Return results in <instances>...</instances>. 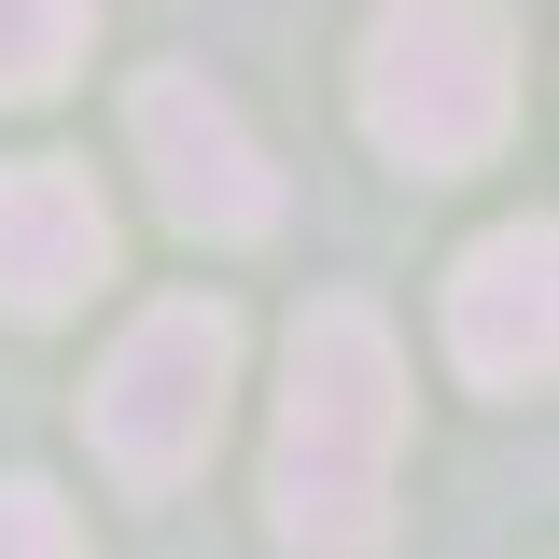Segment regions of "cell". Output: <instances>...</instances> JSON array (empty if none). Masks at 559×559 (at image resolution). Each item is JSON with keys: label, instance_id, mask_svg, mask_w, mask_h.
<instances>
[{"label": "cell", "instance_id": "5", "mask_svg": "<svg viewBox=\"0 0 559 559\" xmlns=\"http://www.w3.org/2000/svg\"><path fill=\"white\" fill-rule=\"evenodd\" d=\"M448 349H462L476 392H546V364H559V238H546V210L532 224H489L476 252H462V280H448Z\"/></svg>", "mask_w": 559, "mask_h": 559}, {"label": "cell", "instance_id": "1", "mask_svg": "<svg viewBox=\"0 0 559 559\" xmlns=\"http://www.w3.org/2000/svg\"><path fill=\"white\" fill-rule=\"evenodd\" d=\"M392 433H406V349L364 294H322L294 322L266 433V518L294 559H378L392 546Z\"/></svg>", "mask_w": 559, "mask_h": 559}, {"label": "cell", "instance_id": "3", "mask_svg": "<svg viewBox=\"0 0 559 559\" xmlns=\"http://www.w3.org/2000/svg\"><path fill=\"white\" fill-rule=\"evenodd\" d=\"M224 392H238V322H224L210 294L140 308L127 336H112V364H98V392H84L98 462L140 476V489H182L210 462V433H224Z\"/></svg>", "mask_w": 559, "mask_h": 559}, {"label": "cell", "instance_id": "4", "mask_svg": "<svg viewBox=\"0 0 559 559\" xmlns=\"http://www.w3.org/2000/svg\"><path fill=\"white\" fill-rule=\"evenodd\" d=\"M127 140H140L154 210L182 238H266L280 224V168H266V140L238 127V98L210 70H140L127 84Z\"/></svg>", "mask_w": 559, "mask_h": 559}, {"label": "cell", "instance_id": "7", "mask_svg": "<svg viewBox=\"0 0 559 559\" xmlns=\"http://www.w3.org/2000/svg\"><path fill=\"white\" fill-rule=\"evenodd\" d=\"M84 28H98V0H0V112L14 98H57L70 57H84Z\"/></svg>", "mask_w": 559, "mask_h": 559}, {"label": "cell", "instance_id": "8", "mask_svg": "<svg viewBox=\"0 0 559 559\" xmlns=\"http://www.w3.org/2000/svg\"><path fill=\"white\" fill-rule=\"evenodd\" d=\"M0 559H84V532L43 476H0Z\"/></svg>", "mask_w": 559, "mask_h": 559}, {"label": "cell", "instance_id": "6", "mask_svg": "<svg viewBox=\"0 0 559 559\" xmlns=\"http://www.w3.org/2000/svg\"><path fill=\"white\" fill-rule=\"evenodd\" d=\"M98 280H112V210H98V182L57 168V154L0 168V308L14 322H57Z\"/></svg>", "mask_w": 559, "mask_h": 559}, {"label": "cell", "instance_id": "2", "mask_svg": "<svg viewBox=\"0 0 559 559\" xmlns=\"http://www.w3.org/2000/svg\"><path fill=\"white\" fill-rule=\"evenodd\" d=\"M349 98H364V140L392 168L448 182V168H489L518 127V43H503L489 0H378Z\"/></svg>", "mask_w": 559, "mask_h": 559}]
</instances>
